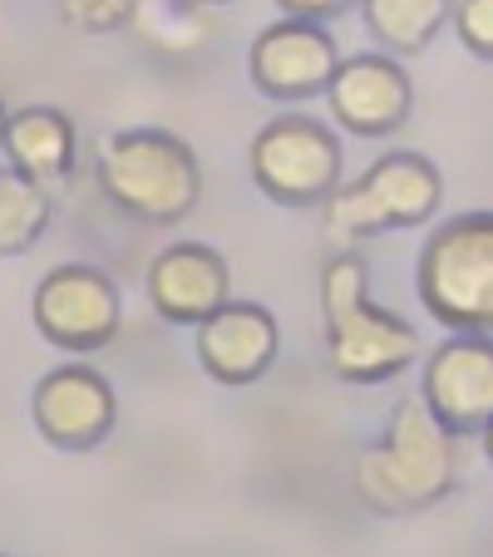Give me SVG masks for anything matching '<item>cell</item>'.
I'll use <instances>...</instances> for the list:
<instances>
[{"label":"cell","mask_w":493,"mask_h":557,"mask_svg":"<svg viewBox=\"0 0 493 557\" xmlns=\"http://www.w3.org/2000/svg\"><path fill=\"white\" fill-rule=\"evenodd\" d=\"M459 479V449L454 434L430 414V405L399 400L380 444L356 454V494L370 513L405 518L440 504Z\"/></svg>","instance_id":"6da1fadb"},{"label":"cell","mask_w":493,"mask_h":557,"mask_svg":"<svg viewBox=\"0 0 493 557\" xmlns=\"http://www.w3.org/2000/svg\"><path fill=\"white\" fill-rule=\"evenodd\" d=\"M321 311H325V360L350 385H385L415 360L420 336L395 311L375 306L366 262L336 252L321 267Z\"/></svg>","instance_id":"7a4b0ae2"},{"label":"cell","mask_w":493,"mask_h":557,"mask_svg":"<svg viewBox=\"0 0 493 557\" xmlns=\"http://www.w3.org/2000/svg\"><path fill=\"white\" fill-rule=\"evenodd\" d=\"M99 188L138 222H183L202 198V169L193 148L169 128H124L99 153Z\"/></svg>","instance_id":"3957f363"},{"label":"cell","mask_w":493,"mask_h":557,"mask_svg":"<svg viewBox=\"0 0 493 557\" xmlns=\"http://www.w3.org/2000/svg\"><path fill=\"white\" fill-rule=\"evenodd\" d=\"M444 198V178L424 153H385L375 158L356 183L336 188L321 202L325 208V237L341 247H356L366 237L395 227H420L434 218Z\"/></svg>","instance_id":"277c9868"},{"label":"cell","mask_w":493,"mask_h":557,"mask_svg":"<svg viewBox=\"0 0 493 557\" xmlns=\"http://www.w3.org/2000/svg\"><path fill=\"white\" fill-rule=\"evenodd\" d=\"M420 301L444 326L493 336V212H464L424 243Z\"/></svg>","instance_id":"5b68a950"},{"label":"cell","mask_w":493,"mask_h":557,"mask_svg":"<svg viewBox=\"0 0 493 557\" xmlns=\"http://www.w3.org/2000/svg\"><path fill=\"white\" fill-rule=\"evenodd\" d=\"M252 183L282 208H316L341 183V144L311 114H282L247 148Z\"/></svg>","instance_id":"8992f818"},{"label":"cell","mask_w":493,"mask_h":557,"mask_svg":"<svg viewBox=\"0 0 493 557\" xmlns=\"http://www.w3.org/2000/svg\"><path fill=\"white\" fill-rule=\"evenodd\" d=\"M30 315H35V331L54 350H70V356H95L124 326L114 276L89 262H64L54 272H45V282L35 286Z\"/></svg>","instance_id":"52a82bcc"},{"label":"cell","mask_w":493,"mask_h":557,"mask_svg":"<svg viewBox=\"0 0 493 557\" xmlns=\"http://www.w3.org/2000/svg\"><path fill=\"white\" fill-rule=\"evenodd\" d=\"M420 400L449 434H483L493 420V341L459 331L424 366Z\"/></svg>","instance_id":"ba28073f"},{"label":"cell","mask_w":493,"mask_h":557,"mask_svg":"<svg viewBox=\"0 0 493 557\" xmlns=\"http://www.w3.org/2000/svg\"><path fill=\"white\" fill-rule=\"evenodd\" d=\"M252 85L262 89L267 99H311L325 95L331 74L341 64V50L331 40V30H321V21H276L257 35L252 45Z\"/></svg>","instance_id":"9c48e42d"},{"label":"cell","mask_w":493,"mask_h":557,"mask_svg":"<svg viewBox=\"0 0 493 557\" xmlns=\"http://www.w3.org/2000/svg\"><path fill=\"white\" fill-rule=\"evenodd\" d=\"M30 414L54 449H99L119 420V405L95 366H60L35 385Z\"/></svg>","instance_id":"30bf717a"},{"label":"cell","mask_w":493,"mask_h":557,"mask_svg":"<svg viewBox=\"0 0 493 557\" xmlns=\"http://www.w3.org/2000/svg\"><path fill=\"white\" fill-rule=\"evenodd\" d=\"M325 99H331L336 124H346L350 134H360V138L395 134L409 119V109H415L409 74L399 70L395 60H385V54L341 60L336 74H331V85H325Z\"/></svg>","instance_id":"8fae6325"},{"label":"cell","mask_w":493,"mask_h":557,"mask_svg":"<svg viewBox=\"0 0 493 557\" xmlns=\"http://www.w3.org/2000/svg\"><path fill=\"white\" fill-rule=\"evenodd\" d=\"M282 331L257 301H222L198 326V366L218 385H257L272 370Z\"/></svg>","instance_id":"7c38bea8"},{"label":"cell","mask_w":493,"mask_h":557,"mask_svg":"<svg viewBox=\"0 0 493 557\" xmlns=\"http://www.w3.org/2000/svg\"><path fill=\"white\" fill-rule=\"evenodd\" d=\"M148 301L173 326H202L227 301V262L202 243H173L148 262Z\"/></svg>","instance_id":"4fadbf2b"},{"label":"cell","mask_w":493,"mask_h":557,"mask_svg":"<svg viewBox=\"0 0 493 557\" xmlns=\"http://www.w3.org/2000/svg\"><path fill=\"white\" fill-rule=\"evenodd\" d=\"M0 148L11 153V169L40 183V188H60L74 173V124L50 104L15 109L5 119V144Z\"/></svg>","instance_id":"5bb4252c"},{"label":"cell","mask_w":493,"mask_h":557,"mask_svg":"<svg viewBox=\"0 0 493 557\" xmlns=\"http://www.w3.org/2000/svg\"><path fill=\"white\" fill-rule=\"evenodd\" d=\"M360 11L390 54H420L454 21V0H360Z\"/></svg>","instance_id":"9a60e30c"},{"label":"cell","mask_w":493,"mask_h":557,"mask_svg":"<svg viewBox=\"0 0 493 557\" xmlns=\"http://www.w3.org/2000/svg\"><path fill=\"white\" fill-rule=\"evenodd\" d=\"M54 222L50 188L30 183L25 173H0V257H21L40 243Z\"/></svg>","instance_id":"2e32d148"},{"label":"cell","mask_w":493,"mask_h":557,"mask_svg":"<svg viewBox=\"0 0 493 557\" xmlns=\"http://www.w3.org/2000/svg\"><path fill=\"white\" fill-rule=\"evenodd\" d=\"M64 15V25L85 35H114L144 11V0H54Z\"/></svg>","instance_id":"e0dca14e"},{"label":"cell","mask_w":493,"mask_h":557,"mask_svg":"<svg viewBox=\"0 0 493 557\" xmlns=\"http://www.w3.org/2000/svg\"><path fill=\"white\" fill-rule=\"evenodd\" d=\"M454 30L469 54L493 60V0H454Z\"/></svg>","instance_id":"ac0fdd59"},{"label":"cell","mask_w":493,"mask_h":557,"mask_svg":"<svg viewBox=\"0 0 493 557\" xmlns=\"http://www.w3.org/2000/svg\"><path fill=\"white\" fill-rule=\"evenodd\" d=\"M276 5L286 15H301V21H336V15H346L360 0H276Z\"/></svg>","instance_id":"d6986e66"},{"label":"cell","mask_w":493,"mask_h":557,"mask_svg":"<svg viewBox=\"0 0 493 557\" xmlns=\"http://www.w3.org/2000/svg\"><path fill=\"white\" fill-rule=\"evenodd\" d=\"M483 454H489V463H493V420L483 424Z\"/></svg>","instance_id":"ffe728a7"},{"label":"cell","mask_w":493,"mask_h":557,"mask_svg":"<svg viewBox=\"0 0 493 557\" xmlns=\"http://www.w3.org/2000/svg\"><path fill=\"white\" fill-rule=\"evenodd\" d=\"M183 5H232V0H183Z\"/></svg>","instance_id":"44dd1931"},{"label":"cell","mask_w":493,"mask_h":557,"mask_svg":"<svg viewBox=\"0 0 493 557\" xmlns=\"http://www.w3.org/2000/svg\"><path fill=\"white\" fill-rule=\"evenodd\" d=\"M5 119L11 114H5V99H0V144H5Z\"/></svg>","instance_id":"7402d4cb"},{"label":"cell","mask_w":493,"mask_h":557,"mask_svg":"<svg viewBox=\"0 0 493 557\" xmlns=\"http://www.w3.org/2000/svg\"><path fill=\"white\" fill-rule=\"evenodd\" d=\"M0 557H11V553H0Z\"/></svg>","instance_id":"603a6c76"}]
</instances>
